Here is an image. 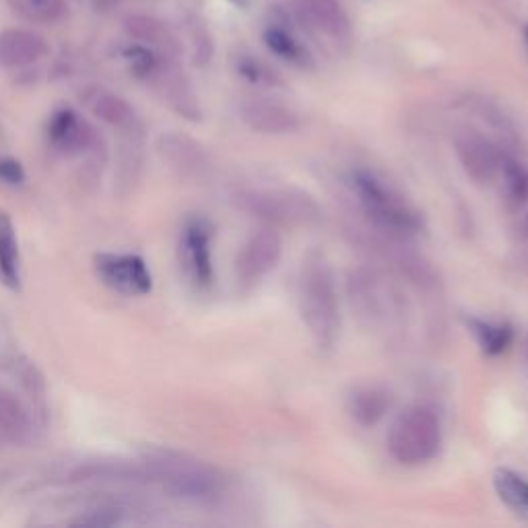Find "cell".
<instances>
[{"label":"cell","mask_w":528,"mask_h":528,"mask_svg":"<svg viewBox=\"0 0 528 528\" xmlns=\"http://www.w3.org/2000/svg\"><path fill=\"white\" fill-rule=\"evenodd\" d=\"M297 302L314 343L324 351L333 349L341 337L339 293L333 269L318 254L304 262L297 283Z\"/></svg>","instance_id":"obj_1"},{"label":"cell","mask_w":528,"mask_h":528,"mask_svg":"<svg viewBox=\"0 0 528 528\" xmlns=\"http://www.w3.org/2000/svg\"><path fill=\"white\" fill-rule=\"evenodd\" d=\"M151 485H159L172 498L186 502H213L225 491L219 469L188 454L155 450L143 456Z\"/></svg>","instance_id":"obj_2"},{"label":"cell","mask_w":528,"mask_h":528,"mask_svg":"<svg viewBox=\"0 0 528 528\" xmlns=\"http://www.w3.org/2000/svg\"><path fill=\"white\" fill-rule=\"evenodd\" d=\"M355 316L372 330L388 333L405 318V297L386 275L374 269H355L347 281Z\"/></svg>","instance_id":"obj_3"},{"label":"cell","mask_w":528,"mask_h":528,"mask_svg":"<svg viewBox=\"0 0 528 528\" xmlns=\"http://www.w3.org/2000/svg\"><path fill=\"white\" fill-rule=\"evenodd\" d=\"M351 186L361 211L368 215L374 227L396 238L419 234L423 223L417 211L378 176L368 170H355L351 174Z\"/></svg>","instance_id":"obj_4"},{"label":"cell","mask_w":528,"mask_h":528,"mask_svg":"<svg viewBox=\"0 0 528 528\" xmlns=\"http://www.w3.org/2000/svg\"><path fill=\"white\" fill-rule=\"evenodd\" d=\"M234 205L267 227H312L322 219L318 203L300 190L248 188L234 194Z\"/></svg>","instance_id":"obj_5"},{"label":"cell","mask_w":528,"mask_h":528,"mask_svg":"<svg viewBox=\"0 0 528 528\" xmlns=\"http://www.w3.org/2000/svg\"><path fill=\"white\" fill-rule=\"evenodd\" d=\"M442 446V425L427 407H409L396 417L388 432V450L405 467H419L432 460Z\"/></svg>","instance_id":"obj_6"},{"label":"cell","mask_w":528,"mask_h":528,"mask_svg":"<svg viewBox=\"0 0 528 528\" xmlns=\"http://www.w3.org/2000/svg\"><path fill=\"white\" fill-rule=\"evenodd\" d=\"M452 147L465 174L479 186L493 184L500 174L502 151L493 139L471 126H458L452 132Z\"/></svg>","instance_id":"obj_7"},{"label":"cell","mask_w":528,"mask_h":528,"mask_svg":"<svg viewBox=\"0 0 528 528\" xmlns=\"http://www.w3.org/2000/svg\"><path fill=\"white\" fill-rule=\"evenodd\" d=\"M283 242L275 227H262L252 234L236 258V279L242 289L256 287L281 260Z\"/></svg>","instance_id":"obj_8"},{"label":"cell","mask_w":528,"mask_h":528,"mask_svg":"<svg viewBox=\"0 0 528 528\" xmlns=\"http://www.w3.org/2000/svg\"><path fill=\"white\" fill-rule=\"evenodd\" d=\"M97 279L122 295H147L153 289V277L147 262L137 254H97L93 258Z\"/></svg>","instance_id":"obj_9"},{"label":"cell","mask_w":528,"mask_h":528,"mask_svg":"<svg viewBox=\"0 0 528 528\" xmlns=\"http://www.w3.org/2000/svg\"><path fill=\"white\" fill-rule=\"evenodd\" d=\"M99 139L97 130L73 108H60L48 122V141L64 157H83Z\"/></svg>","instance_id":"obj_10"},{"label":"cell","mask_w":528,"mask_h":528,"mask_svg":"<svg viewBox=\"0 0 528 528\" xmlns=\"http://www.w3.org/2000/svg\"><path fill=\"white\" fill-rule=\"evenodd\" d=\"M157 151L170 168L186 180H203L209 174V155L203 145L182 132H163Z\"/></svg>","instance_id":"obj_11"},{"label":"cell","mask_w":528,"mask_h":528,"mask_svg":"<svg viewBox=\"0 0 528 528\" xmlns=\"http://www.w3.org/2000/svg\"><path fill=\"white\" fill-rule=\"evenodd\" d=\"M182 264L198 287H209L213 281V254H211V227L203 219L186 221L180 238Z\"/></svg>","instance_id":"obj_12"},{"label":"cell","mask_w":528,"mask_h":528,"mask_svg":"<svg viewBox=\"0 0 528 528\" xmlns=\"http://www.w3.org/2000/svg\"><path fill=\"white\" fill-rule=\"evenodd\" d=\"M240 118L260 135H289L300 130L302 120L291 108L267 97H248L240 106Z\"/></svg>","instance_id":"obj_13"},{"label":"cell","mask_w":528,"mask_h":528,"mask_svg":"<svg viewBox=\"0 0 528 528\" xmlns=\"http://www.w3.org/2000/svg\"><path fill=\"white\" fill-rule=\"evenodd\" d=\"M295 11L304 23L335 44H347L353 36L351 21L339 0H295Z\"/></svg>","instance_id":"obj_14"},{"label":"cell","mask_w":528,"mask_h":528,"mask_svg":"<svg viewBox=\"0 0 528 528\" xmlns=\"http://www.w3.org/2000/svg\"><path fill=\"white\" fill-rule=\"evenodd\" d=\"M48 42L36 31L11 27L0 31V66L23 69L48 56Z\"/></svg>","instance_id":"obj_15"},{"label":"cell","mask_w":528,"mask_h":528,"mask_svg":"<svg viewBox=\"0 0 528 528\" xmlns=\"http://www.w3.org/2000/svg\"><path fill=\"white\" fill-rule=\"evenodd\" d=\"M73 483H135L151 485V475L145 462L124 460H97L85 462L71 473Z\"/></svg>","instance_id":"obj_16"},{"label":"cell","mask_w":528,"mask_h":528,"mask_svg":"<svg viewBox=\"0 0 528 528\" xmlns=\"http://www.w3.org/2000/svg\"><path fill=\"white\" fill-rule=\"evenodd\" d=\"M465 108L493 132L495 139H498L495 143H498L500 149H504L508 153L518 151V147H520L518 130H516L514 122L510 120V116L498 104H493L491 99H487V97L471 95L465 99Z\"/></svg>","instance_id":"obj_17"},{"label":"cell","mask_w":528,"mask_h":528,"mask_svg":"<svg viewBox=\"0 0 528 528\" xmlns=\"http://www.w3.org/2000/svg\"><path fill=\"white\" fill-rule=\"evenodd\" d=\"M124 29L130 38L139 40L141 44H145L149 48L161 50L165 56L176 58L180 54V42L176 40V36L170 31V27L155 17L132 15L124 21Z\"/></svg>","instance_id":"obj_18"},{"label":"cell","mask_w":528,"mask_h":528,"mask_svg":"<svg viewBox=\"0 0 528 528\" xmlns=\"http://www.w3.org/2000/svg\"><path fill=\"white\" fill-rule=\"evenodd\" d=\"M390 409V394L378 386H361L355 388L347 399V411L353 421L363 427H372Z\"/></svg>","instance_id":"obj_19"},{"label":"cell","mask_w":528,"mask_h":528,"mask_svg":"<svg viewBox=\"0 0 528 528\" xmlns=\"http://www.w3.org/2000/svg\"><path fill=\"white\" fill-rule=\"evenodd\" d=\"M87 104H89V110L93 112L95 118L106 122L108 126L118 128L120 132L141 126L135 108H132L124 97H120L116 93L95 91L93 95H89Z\"/></svg>","instance_id":"obj_20"},{"label":"cell","mask_w":528,"mask_h":528,"mask_svg":"<svg viewBox=\"0 0 528 528\" xmlns=\"http://www.w3.org/2000/svg\"><path fill=\"white\" fill-rule=\"evenodd\" d=\"M0 279L11 289L21 287V258L11 215L0 211Z\"/></svg>","instance_id":"obj_21"},{"label":"cell","mask_w":528,"mask_h":528,"mask_svg":"<svg viewBox=\"0 0 528 528\" xmlns=\"http://www.w3.org/2000/svg\"><path fill=\"white\" fill-rule=\"evenodd\" d=\"M498 178L502 180V194L510 207L528 203V165L516 153H502Z\"/></svg>","instance_id":"obj_22"},{"label":"cell","mask_w":528,"mask_h":528,"mask_svg":"<svg viewBox=\"0 0 528 528\" xmlns=\"http://www.w3.org/2000/svg\"><path fill=\"white\" fill-rule=\"evenodd\" d=\"M0 434L11 442H25L31 436V419L15 394L0 390Z\"/></svg>","instance_id":"obj_23"},{"label":"cell","mask_w":528,"mask_h":528,"mask_svg":"<svg viewBox=\"0 0 528 528\" xmlns=\"http://www.w3.org/2000/svg\"><path fill=\"white\" fill-rule=\"evenodd\" d=\"M120 153H118V180L120 184H135L141 174L143 165V130L135 126L130 130H122Z\"/></svg>","instance_id":"obj_24"},{"label":"cell","mask_w":528,"mask_h":528,"mask_svg":"<svg viewBox=\"0 0 528 528\" xmlns=\"http://www.w3.org/2000/svg\"><path fill=\"white\" fill-rule=\"evenodd\" d=\"M493 487L510 510L528 520V479L510 469H500L493 475Z\"/></svg>","instance_id":"obj_25"},{"label":"cell","mask_w":528,"mask_h":528,"mask_svg":"<svg viewBox=\"0 0 528 528\" xmlns=\"http://www.w3.org/2000/svg\"><path fill=\"white\" fill-rule=\"evenodd\" d=\"M471 330H473L479 347L487 355H502L514 339V333L508 324L471 320Z\"/></svg>","instance_id":"obj_26"},{"label":"cell","mask_w":528,"mask_h":528,"mask_svg":"<svg viewBox=\"0 0 528 528\" xmlns=\"http://www.w3.org/2000/svg\"><path fill=\"white\" fill-rule=\"evenodd\" d=\"M264 44H267L269 50L273 54L281 56L283 60H289L297 66L310 64V56H308L306 48L291 36V31H287L279 25H271L267 31H264Z\"/></svg>","instance_id":"obj_27"},{"label":"cell","mask_w":528,"mask_h":528,"mask_svg":"<svg viewBox=\"0 0 528 528\" xmlns=\"http://www.w3.org/2000/svg\"><path fill=\"white\" fill-rule=\"evenodd\" d=\"M238 73L256 85H281V79L277 77L275 71H271L267 64H262L260 60L252 56H242L238 60Z\"/></svg>","instance_id":"obj_28"},{"label":"cell","mask_w":528,"mask_h":528,"mask_svg":"<svg viewBox=\"0 0 528 528\" xmlns=\"http://www.w3.org/2000/svg\"><path fill=\"white\" fill-rule=\"evenodd\" d=\"M120 512L114 508H97L73 520V526H91V528H108L120 524Z\"/></svg>","instance_id":"obj_29"},{"label":"cell","mask_w":528,"mask_h":528,"mask_svg":"<svg viewBox=\"0 0 528 528\" xmlns=\"http://www.w3.org/2000/svg\"><path fill=\"white\" fill-rule=\"evenodd\" d=\"M192 40H194V62L198 66L209 64L213 56V40L209 36V31L201 23H196L192 27Z\"/></svg>","instance_id":"obj_30"},{"label":"cell","mask_w":528,"mask_h":528,"mask_svg":"<svg viewBox=\"0 0 528 528\" xmlns=\"http://www.w3.org/2000/svg\"><path fill=\"white\" fill-rule=\"evenodd\" d=\"M29 11L42 21H56L64 11V0H25Z\"/></svg>","instance_id":"obj_31"},{"label":"cell","mask_w":528,"mask_h":528,"mask_svg":"<svg viewBox=\"0 0 528 528\" xmlns=\"http://www.w3.org/2000/svg\"><path fill=\"white\" fill-rule=\"evenodd\" d=\"M0 182L9 186H19L25 182L23 165L13 157H0Z\"/></svg>","instance_id":"obj_32"},{"label":"cell","mask_w":528,"mask_h":528,"mask_svg":"<svg viewBox=\"0 0 528 528\" xmlns=\"http://www.w3.org/2000/svg\"><path fill=\"white\" fill-rule=\"evenodd\" d=\"M520 236H522L524 244L528 246V207H526V211L520 217Z\"/></svg>","instance_id":"obj_33"},{"label":"cell","mask_w":528,"mask_h":528,"mask_svg":"<svg viewBox=\"0 0 528 528\" xmlns=\"http://www.w3.org/2000/svg\"><path fill=\"white\" fill-rule=\"evenodd\" d=\"M227 3H231V5L238 7V9H250L252 0H227Z\"/></svg>","instance_id":"obj_34"},{"label":"cell","mask_w":528,"mask_h":528,"mask_svg":"<svg viewBox=\"0 0 528 528\" xmlns=\"http://www.w3.org/2000/svg\"><path fill=\"white\" fill-rule=\"evenodd\" d=\"M524 353H526V361H528V341H526V349H524Z\"/></svg>","instance_id":"obj_35"},{"label":"cell","mask_w":528,"mask_h":528,"mask_svg":"<svg viewBox=\"0 0 528 528\" xmlns=\"http://www.w3.org/2000/svg\"><path fill=\"white\" fill-rule=\"evenodd\" d=\"M526 40H528V27H526Z\"/></svg>","instance_id":"obj_36"}]
</instances>
